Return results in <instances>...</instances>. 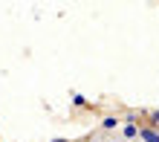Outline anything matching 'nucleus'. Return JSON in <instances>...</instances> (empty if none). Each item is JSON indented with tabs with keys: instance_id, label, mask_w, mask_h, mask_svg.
<instances>
[{
	"instance_id": "obj_1",
	"label": "nucleus",
	"mask_w": 159,
	"mask_h": 142,
	"mask_svg": "<svg viewBox=\"0 0 159 142\" xmlns=\"http://www.w3.org/2000/svg\"><path fill=\"white\" fill-rule=\"evenodd\" d=\"M139 139L142 142H159V130L153 125H145V128H139Z\"/></svg>"
},
{
	"instance_id": "obj_2",
	"label": "nucleus",
	"mask_w": 159,
	"mask_h": 142,
	"mask_svg": "<svg viewBox=\"0 0 159 142\" xmlns=\"http://www.w3.org/2000/svg\"><path fill=\"white\" fill-rule=\"evenodd\" d=\"M121 134H125L127 139H136V136H139V128H136V116H130V119H127V125L121 128Z\"/></svg>"
},
{
	"instance_id": "obj_3",
	"label": "nucleus",
	"mask_w": 159,
	"mask_h": 142,
	"mask_svg": "<svg viewBox=\"0 0 159 142\" xmlns=\"http://www.w3.org/2000/svg\"><path fill=\"white\" fill-rule=\"evenodd\" d=\"M121 125V122H119V116H107L104 122H101V128H104V130H116Z\"/></svg>"
},
{
	"instance_id": "obj_4",
	"label": "nucleus",
	"mask_w": 159,
	"mask_h": 142,
	"mask_svg": "<svg viewBox=\"0 0 159 142\" xmlns=\"http://www.w3.org/2000/svg\"><path fill=\"white\" fill-rule=\"evenodd\" d=\"M70 99H72V105H75V107H87V99H84L81 93H72Z\"/></svg>"
},
{
	"instance_id": "obj_5",
	"label": "nucleus",
	"mask_w": 159,
	"mask_h": 142,
	"mask_svg": "<svg viewBox=\"0 0 159 142\" xmlns=\"http://www.w3.org/2000/svg\"><path fill=\"white\" fill-rule=\"evenodd\" d=\"M151 122H153V125H159V110H153V113H151Z\"/></svg>"
},
{
	"instance_id": "obj_6",
	"label": "nucleus",
	"mask_w": 159,
	"mask_h": 142,
	"mask_svg": "<svg viewBox=\"0 0 159 142\" xmlns=\"http://www.w3.org/2000/svg\"><path fill=\"white\" fill-rule=\"evenodd\" d=\"M52 142H70V139H64V136H58V139H52Z\"/></svg>"
}]
</instances>
